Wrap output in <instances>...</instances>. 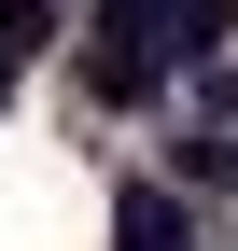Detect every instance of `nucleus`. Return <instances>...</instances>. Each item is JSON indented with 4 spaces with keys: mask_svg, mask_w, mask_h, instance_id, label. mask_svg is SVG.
<instances>
[{
    "mask_svg": "<svg viewBox=\"0 0 238 251\" xmlns=\"http://www.w3.org/2000/svg\"><path fill=\"white\" fill-rule=\"evenodd\" d=\"M210 56H224V0H98L84 84L98 98H154L168 70H210Z\"/></svg>",
    "mask_w": 238,
    "mask_h": 251,
    "instance_id": "obj_1",
    "label": "nucleus"
},
{
    "mask_svg": "<svg viewBox=\"0 0 238 251\" xmlns=\"http://www.w3.org/2000/svg\"><path fill=\"white\" fill-rule=\"evenodd\" d=\"M112 251H196V209L168 196V181H126V196H112Z\"/></svg>",
    "mask_w": 238,
    "mask_h": 251,
    "instance_id": "obj_2",
    "label": "nucleus"
},
{
    "mask_svg": "<svg viewBox=\"0 0 238 251\" xmlns=\"http://www.w3.org/2000/svg\"><path fill=\"white\" fill-rule=\"evenodd\" d=\"M56 14H70V0H0V70H28V56L56 42Z\"/></svg>",
    "mask_w": 238,
    "mask_h": 251,
    "instance_id": "obj_3",
    "label": "nucleus"
},
{
    "mask_svg": "<svg viewBox=\"0 0 238 251\" xmlns=\"http://www.w3.org/2000/svg\"><path fill=\"white\" fill-rule=\"evenodd\" d=\"M210 126H238V70H210Z\"/></svg>",
    "mask_w": 238,
    "mask_h": 251,
    "instance_id": "obj_4",
    "label": "nucleus"
}]
</instances>
